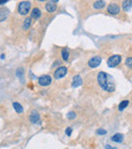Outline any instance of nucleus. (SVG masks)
<instances>
[{
	"label": "nucleus",
	"instance_id": "nucleus-9",
	"mask_svg": "<svg viewBox=\"0 0 132 149\" xmlns=\"http://www.w3.org/2000/svg\"><path fill=\"white\" fill-rule=\"evenodd\" d=\"M30 121L33 124H41V118L37 111H33L30 115Z\"/></svg>",
	"mask_w": 132,
	"mask_h": 149
},
{
	"label": "nucleus",
	"instance_id": "nucleus-3",
	"mask_svg": "<svg viewBox=\"0 0 132 149\" xmlns=\"http://www.w3.org/2000/svg\"><path fill=\"white\" fill-rule=\"evenodd\" d=\"M121 61H122V57H121L120 55H113L108 59L107 64H108V66L111 67V68H114V67L118 66V65L120 64Z\"/></svg>",
	"mask_w": 132,
	"mask_h": 149
},
{
	"label": "nucleus",
	"instance_id": "nucleus-20",
	"mask_svg": "<svg viewBox=\"0 0 132 149\" xmlns=\"http://www.w3.org/2000/svg\"><path fill=\"white\" fill-rule=\"evenodd\" d=\"M125 65H126L129 69H131V70H132V56L127 57L126 61H125Z\"/></svg>",
	"mask_w": 132,
	"mask_h": 149
},
{
	"label": "nucleus",
	"instance_id": "nucleus-11",
	"mask_svg": "<svg viewBox=\"0 0 132 149\" xmlns=\"http://www.w3.org/2000/svg\"><path fill=\"white\" fill-rule=\"evenodd\" d=\"M9 14H10V11L8 8H6V7L0 8V22H4V20L9 16Z\"/></svg>",
	"mask_w": 132,
	"mask_h": 149
},
{
	"label": "nucleus",
	"instance_id": "nucleus-18",
	"mask_svg": "<svg viewBox=\"0 0 132 149\" xmlns=\"http://www.w3.org/2000/svg\"><path fill=\"white\" fill-rule=\"evenodd\" d=\"M61 57L64 61L69 60V51L67 48H63V49L61 50Z\"/></svg>",
	"mask_w": 132,
	"mask_h": 149
},
{
	"label": "nucleus",
	"instance_id": "nucleus-25",
	"mask_svg": "<svg viewBox=\"0 0 132 149\" xmlns=\"http://www.w3.org/2000/svg\"><path fill=\"white\" fill-rule=\"evenodd\" d=\"M9 0H0V5H3V4H5L6 2H8Z\"/></svg>",
	"mask_w": 132,
	"mask_h": 149
},
{
	"label": "nucleus",
	"instance_id": "nucleus-26",
	"mask_svg": "<svg viewBox=\"0 0 132 149\" xmlns=\"http://www.w3.org/2000/svg\"><path fill=\"white\" fill-rule=\"evenodd\" d=\"M38 2H46V1H48V0H37Z\"/></svg>",
	"mask_w": 132,
	"mask_h": 149
},
{
	"label": "nucleus",
	"instance_id": "nucleus-15",
	"mask_svg": "<svg viewBox=\"0 0 132 149\" xmlns=\"http://www.w3.org/2000/svg\"><path fill=\"white\" fill-rule=\"evenodd\" d=\"M121 8L126 12H128L129 10H131L132 9V0H123Z\"/></svg>",
	"mask_w": 132,
	"mask_h": 149
},
{
	"label": "nucleus",
	"instance_id": "nucleus-2",
	"mask_svg": "<svg viewBox=\"0 0 132 149\" xmlns=\"http://www.w3.org/2000/svg\"><path fill=\"white\" fill-rule=\"evenodd\" d=\"M32 10V3L30 1H22L17 4V12L20 15L27 16Z\"/></svg>",
	"mask_w": 132,
	"mask_h": 149
},
{
	"label": "nucleus",
	"instance_id": "nucleus-16",
	"mask_svg": "<svg viewBox=\"0 0 132 149\" xmlns=\"http://www.w3.org/2000/svg\"><path fill=\"white\" fill-rule=\"evenodd\" d=\"M111 139H112L113 142H116V143H122L123 140H124V135H123V134H120V133L114 134Z\"/></svg>",
	"mask_w": 132,
	"mask_h": 149
},
{
	"label": "nucleus",
	"instance_id": "nucleus-6",
	"mask_svg": "<svg viewBox=\"0 0 132 149\" xmlns=\"http://www.w3.org/2000/svg\"><path fill=\"white\" fill-rule=\"evenodd\" d=\"M38 82L41 86H48L52 83V77L50 75H42L38 79Z\"/></svg>",
	"mask_w": 132,
	"mask_h": 149
},
{
	"label": "nucleus",
	"instance_id": "nucleus-22",
	"mask_svg": "<svg viewBox=\"0 0 132 149\" xmlns=\"http://www.w3.org/2000/svg\"><path fill=\"white\" fill-rule=\"evenodd\" d=\"M66 117L68 120H74L75 118H76V114H75L74 112H69Z\"/></svg>",
	"mask_w": 132,
	"mask_h": 149
},
{
	"label": "nucleus",
	"instance_id": "nucleus-14",
	"mask_svg": "<svg viewBox=\"0 0 132 149\" xmlns=\"http://www.w3.org/2000/svg\"><path fill=\"white\" fill-rule=\"evenodd\" d=\"M32 24H33V18L31 17V16L26 17L24 19V22H22V30H24V31H29V29L31 28Z\"/></svg>",
	"mask_w": 132,
	"mask_h": 149
},
{
	"label": "nucleus",
	"instance_id": "nucleus-13",
	"mask_svg": "<svg viewBox=\"0 0 132 149\" xmlns=\"http://www.w3.org/2000/svg\"><path fill=\"white\" fill-rule=\"evenodd\" d=\"M105 7H106V2L104 0H97L93 4V8L96 10H103Z\"/></svg>",
	"mask_w": 132,
	"mask_h": 149
},
{
	"label": "nucleus",
	"instance_id": "nucleus-23",
	"mask_svg": "<svg viewBox=\"0 0 132 149\" xmlns=\"http://www.w3.org/2000/svg\"><path fill=\"white\" fill-rule=\"evenodd\" d=\"M97 134H99V135H106L107 134V131L104 129H99L97 131Z\"/></svg>",
	"mask_w": 132,
	"mask_h": 149
},
{
	"label": "nucleus",
	"instance_id": "nucleus-19",
	"mask_svg": "<svg viewBox=\"0 0 132 149\" xmlns=\"http://www.w3.org/2000/svg\"><path fill=\"white\" fill-rule=\"evenodd\" d=\"M128 104H129V100H123V102H121L120 104H119L118 110L120 111V112H123V111H124L125 109H126L127 107H128Z\"/></svg>",
	"mask_w": 132,
	"mask_h": 149
},
{
	"label": "nucleus",
	"instance_id": "nucleus-1",
	"mask_svg": "<svg viewBox=\"0 0 132 149\" xmlns=\"http://www.w3.org/2000/svg\"><path fill=\"white\" fill-rule=\"evenodd\" d=\"M97 81L99 86L103 90L107 92H114L116 90V85L113 80V78L109 74H107L104 71H100L97 75Z\"/></svg>",
	"mask_w": 132,
	"mask_h": 149
},
{
	"label": "nucleus",
	"instance_id": "nucleus-24",
	"mask_svg": "<svg viewBox=\"0 0 132 149\" xmlns=\"http://www.w3.org/2000/svg\"><path fill=\"white\" fill-rule=\"evenodd\" d=\"M65 133H66V135H67V136H71V133H72V128H70V127L66 128Z\"/></svg>",
	"mask_w": 132,
	"mask_h": 149
},
{
	"label": "nucleus",
	"instance_id": "nucleus-8",
	"mask_svg": "<svg viewBox=\"0 0 132 149\" xmlns=\"http://www.w3.org/2000/svg\"><path fill=\"white\" fill-rule=\"evenodd\" d=\"M57 3H55V2L53 1H48L47 3H46L45 5V9L47 12H49V13H53V12H55L56 10H57Z\"/></svg>",
	"mask_w": 132,
	"mask_h": 149
},
{
	"label": "nucleus",
	"instance_id": "nucleus-10",
	"mask_svg": "<svg viewBox=\"0 0 132 149\" xmlns=\"http://www.w3.org/2000/svg\"><path fill=\"white\" fill-rule=\"evenodd\" d=\"M42 16V11L39 7H34L31 10V17L35 20H38L39 18H41Z\"/></svg>",
	"mask_w": 132,
	"mask_h": 149
},
{
	"label": "nucleus",
	"instance_id": "nucleus-17",
	"mask_svg": "<svg viewBox=\"0 0 132 149\" xmlns=\"http://www.w3.org/2000/svg\"><path fill=\"white\" fill-rule=\"evenodd\" d=\"M12 106H13L14 110H15V112L17 113V114H22V113H24V108H22L20 104H18V102H13Z\"/></svg>",
	"mask_w": 132,
	"mask_h": 149
},
{
	"label": "nucleus",
	"instance_id": "nucleus-5",
	"mask_svg": "<svg viewBox=\"0 0 132 149\" xmlns=\"http://www.w3.org/2000/svg\"><path fill=\"white\" fill-rule=\"evenodd\" d=\"M68 72V69L65 66H61V67H58L57 69L55 70L54 72V78L55 79H61L62 77H64Z\"/></svg>",
	"mask_w": 132,
	"mask_h": 149
},
{
	"label": "nucleus",
	"instance_id": "nucleus-27",
	"mask_svg": "<svg viewBox=\"0 0 132 149\" xmlns=\"http://www.w3.org/2000/svg\"><path fill=\"white\" fill-rule=\"evenodd\" d=\"M51 1H53V2H55V3H57L58 1H59V0H51Z\"/></svg>",
	"mask_w": 132,
	"mask_h": 149
},
{
	"label": "nucleus",
	"instance_id": "nucleus-7",
	"mask_svg": "<svg viewBox=\"0 0 132 149\" xmlns=\"http://www.w3.org/2000/svg\"><path fill=\"white\" fill-rule=\"evenodd\" d=\"M102 63V57L101 56H94L93 58L89 60L87 62V65H89V68H96Z\"/></svg>",
	"mask_w": 132,
	"mask_h": 149
},
{
	"label": "nucleus",
	"instance_id": "nucleus-21",
	"mask_svg": "<svg viewBox=\"0 0 132 149\" xmlns=\"http://www.w3.org/2000/svg\"><path fill=\"white\" fill-rule=\"evenodd\" d=\"M16 74H17V76L20 77V81H24V69H22V68L17 69V71H16Z\"/></svg>",
	"mask_w": 132,
	"mask_h": 149
},
{
	"label": "nucleus",
	"instance_id": "nucleus-12",
	"mask_svg": "<svg viewBox=\"0 0 132 149\" xmlns=\"http://www.w3.org/2000/svg\"><path fill=\"white\" fill-rule=\"evenodd\" d=\"M82 84V78H81L80 75H75L72 79V83H71V86L73 88H76V87L80 86Z\"/></svg>",
	"mask_w": 132,
	"mask_h": 149
},
{
	"label": "nucleus",
	"instance_id": "nucleus-4",
	"mask_svg": "<svg viewBox=\"0 0 132 149\" xmlns=\"http://www.w3.org/2000/svg\"><path fill=\"white\" fill-rule=\"evenodd\" d=\"M121 7L117 3H110L107 6V12L111 15H118L120 13Z\"/></svg>",
	"mask_w": 132,
	"mask_h": 149
}]
</instances>
